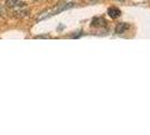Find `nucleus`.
Listing matches in <instances>:
<instances>
[{"label": "nucleus", "instance_id": "nucleus-1", "mask_svg": "<svg viewBox=\"0 0 150 135\" xmlns=\"http://www.w3.org/2000/svg\"><path fill=\"white\" fill-rule=\"evenodd\" d=\"M74 2H69V4H64V5H61V6L58 7V8H56L55 10H53L50 14H48V15H46V16H44V17H42V18H39V19H44V18H47V17H50V16H53V15H57V14L62 13V11H64V10H67V9H69V8H72V7H74Z\"/></svg>", "mask_w": 150, "mask_h": 135}, {"label": "nucleus", "instance_id": "nucleus-2", "mask_svg": "<svg viewBox=\"0 0 150 135\" xmlns=\"http://www.w3.org/2000/svg\"><path fill=\"white\" fill-rule=\"evenodd\" d=\"M6 5H7V7L13 8V9H16V8L21 7V6H25V4H24V2H21L20 0H7Z\"/></svg>", "mask_w": 150, "mask_h": 135}, {"label": "nucleus", "instance_id": "nucleus-3", "mask_svg": "<svg viewBox=\"0 0 150 135\" xmlns=\"http://www.w3.org/2000/svg\"><path fill=\"white\" fill-rule=\"evenodd\" d=\"M15 14H16V16H18V17H25V16H28V14H29V10L26 8L25 6H21V7H18V8H16V10H15Z\"/></svg>", "mask_w": 150, "mask_h": 135}, {"label": "nucleus", "instance_id": "nucleus-4", "mask_svg": "<svg viewBox=\"0 0 150 135\" xmlns=\"http://www.w3.org/2000/svg\"><path fill=\"white\" fill-rule=\"evenodd\" d=\"M129 29V25L127 23H119L118 25L115 26V33L117 34H123Z\"/></svg>", "mask_w": 150, "mask_h": 135}, {"label": "nucleus", "instance_id": "nucleus-5", "mask_svg": "<svg viewBox=\"0 0 150 135\" xmlns=\"http://www.w3.org/2000/svg\"><path fill=\"white\" fill-rule=\"evenodd\" d=\"M108 14H109V16L111 18L115 19V18H118L120 15H121V11H120V9L115 8V7H111V8L108 9Z\"/></svg>", "mask_w": 150, "mask_h": 135}, {"label": "nucleus", "instance_id": "nucleus-6", "mask_svg": "<svg viewBox=\"0 0 150 135\" xmlns=\"http://www.w3.org/2000/svg\"><path fill=\"white\" fill-rule=\"evenodd\" d=\"M104 25H105V20H104V18H101V17L94 18L92 20V24H91V26H104Z\"/></svg>", "mask_w": 150, "mask_h": 135}, {"label": "nucleus", "instance_id": "nucleus-7", "mask_svg": "<svg viewBox=\"0 0 150 135\" xmlns=\"http://www.w3.org/2000/svg\"><path fill=\"white\" fill-rule=\"evenodd\" d=\"M1 13H2V8H1V6H0V15H1Z\"/></svg>", "mask_w": 150, "mask_h": 135}, {"label": "nucleus", "instance_id": "nucleus-8", "mask_svg": "<svg viewBox=\"0 0 150 135\" xmlns=\"http://www.w3.org/2000/svg\"><path fill=\"white\" fill-rule=\"evenodd\" d=\"M117 1H125V0H117Z\"/></svg>", "mask_w": 150, "mask_h": 135}]
</instances>
